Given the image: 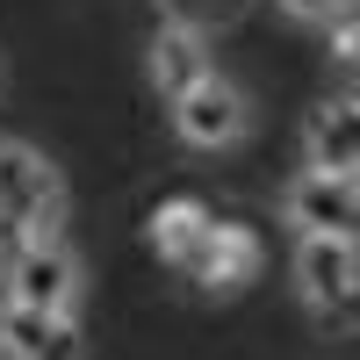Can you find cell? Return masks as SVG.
Returning <instances> with one entry per match:
<instances>
[{
  "label": "cell",
  "mask_w": 360,
  "mask_h": 360,
  "mask_svg": "<svg viewBox=\"0 0 360 360\" xmlns=\"http://www.w3.org/2000/svg\"><path fill=\"white\" fill-rule=\"evenodd\" d=\"M65 346H72V310H44V303H22V295L0 303V353L8 360H44Z\"/></svg>",
  "instance_id": "8"
},
{
  "label": "cell",
  "mask_w": 360,
  "mask_h": 360,
  "mask_svg": "<svg viewBox=\"0 0 360 360\" xmlns=\"http://www.w3.org/2000/svg\"><path fill=\"white\" fill-rule=\"evenodd\" d=\"M295 303H303L310 317H346L353 310V281H360V245L353 231H303L295 238Z\"/></svg>",
  "instance_id": "2"
},
{
  "label": "cell",
  "mask_w": 360,
  "mask_h": 360,
  "mask_svg": "<svg viewBox=\"0 0 360 360\" xmlns=\"http://www.w3.org/2000/svg\"><path fill=\"white\" fill-rule=\"evenodd\" d=\"M324 29H332V58H339V65H353V58H360V22H353V8L332 15Z\"/></svg>",
  "instance_id": "12"
},
{
  "label": "cell",
  "mask_w": 360,
  "mask_h": 360,
  "mask_svg": "<svg viewBox=\"0 0 360 360\" xmlns=\"http://www.w3.org/2000/svg\"><path fill=\"white\" fill-rule=\"evenodd\" d=\"M217 58H209V29L202 22H188V15H166L159 29H152V51H144V72H152V86L173 101L180 86H195Z\"/></svg>",
  "instance_id": "7"
},
{
  "label": "cell",
  "mask_w": 360,
  "mask_h": 360,
  "mask_svg": "<svg viewBox=\"0 0 360 360\" xmlns=\"http://www.w3.org/2000/svg\"><path fill=\"white\" fill-rule=\"evenodd\" d=\"M281 224L303 238V231H353L360 224V180L332 173V166H303L281 188Z\"/></svg>",
  "instance_id": "4"
},
{
  "label": "cell",
  "mask_w": 360,
  "mask_h": 360,
  "mask_svg": "<svg viewBox=\"0 0 360 360\" xmlns=\"http://www.w3.org/2000/svg\"><path fill=\"white\" fill-rule=\"evenodd\" d=\"M8 295L22 303H44V310H72L79 317V295H86V266L65 238H44V245H15L8 259Z\"/></svg>",
  "instance_id": "3"
},
{
  "label": "cell",
  "mask_w": 360,
  "mask_h": 360,
  "mask_svg": "<svg viewBox=\"0 0 360 360\" xmlns=\"http://www.w3.org/2000/svg\"><path fill=\"white\" fill-rule=\"evenodd\" d=\"M259 266H266L259 231H245V224H217V217H209L202 245H195V259H188V274H195L202 295H238L245 281H259Z\"/></svg>",
  "instance_id": "6"
},
{
  "label": "cell",
  "mask_w": 360,
  "mask_h": 360,
  "mask_svg": "<svg viewBox=\"0 0 360 360\" xmlns=\"http://www.w3.org/2000/svg\"><path fill=\"white\" fill-rule=\"evenodd\" d=\"M166 108H173V137L188 144V152H231V144H245V130H252V94L238 79H224L217 65L195 86H180Z\"/></svg>",
  "instance_id": "1"
},
{
  "label": "cell",
  "mask_w": 360,
  "mask_h": 360,
  "mask_svg": "<svg viewBox=\"0 0 360 360\" xmlns=\"http://www.w3.org/2000/svg\"><path fill=\"white\" fill-rule=\"evenodd\" d=\"M303 159L310 166H332V173H353L360 166V115H353L346 94L339 101H317L303 115Z\"/></svg>",
  "instance_id": "9"
},
{
  "label": "cell",
  "mask_w": 360,
  "mask_h": 360,
  "mask_svg": "<svg viewBox=\"0 0 360 360\" xmlns=\"http://www.w3.org/2000/svg\"><path fill=\"white\" fill-rule=\"evenodd\" d=\"M44 209H65V180L29 137H0V224H29Z\"/></svg>",
  "instance_id": "5"
},
{
  "label": "cell",
  "mask_w": 360,
  "mask_h": 360,
  "mask_svg": "<svg viewBox=\"0 0 360 360\" xmlns=\"http://www.w3.org/2000/svg\"><path fill=\"white\" fill-rule=\"evenodd\" d=\"M202 231H209V202H195V195L159 202V209H152V224H144V238H152V252H159L166 266H188L195 245H202Z\"/></svg>",
  "instance_id": "10"
},
{
  "label": "cell",
  "mask_w": 360,
  "mask_h": 360,
  "mask_svg": "<svg viewBox=\"0 0 360 360\" xmlns=\"http://www.w3.org/2000/svg\"><path fill=\"white\" fill-rule=\"evenodd\" d=\"M274 8H281L288 22H303V29H324V22H332V15H346L353 0H274Z\"/></svg>",
  "instance_id": "11"
}]
</instances>
